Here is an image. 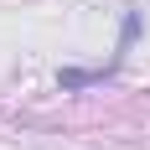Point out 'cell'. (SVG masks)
I'll return each instance as SVG.
<instances>
[{"label": "cell", "mask_w": 150, "mask_h": 150, "mask_svg": "<svg viewBox=\"0 0 150 150\" xmlns=\"http://www.w3.org/2000/svg\"><path fill=\"white\" fill-rule=\"evenodd\" d=\"M135 36H140V11L124 5V26H119V47H114V57H109L104 67H62V73H57V88H62V93H83V88H93V83H109V78L124 67Z\"/></svg>", "instance_id": "6da1fadb"}]
</instances>
